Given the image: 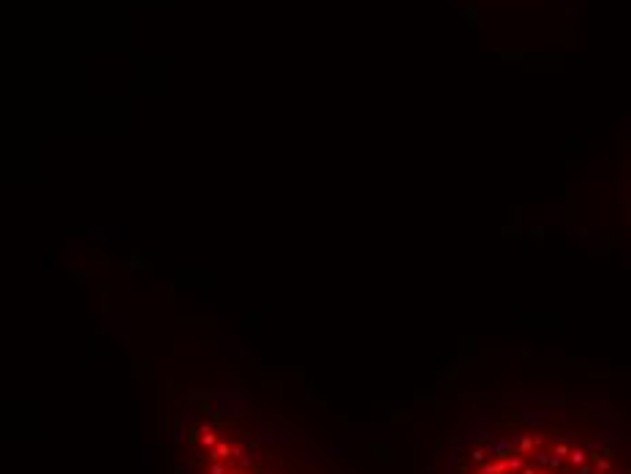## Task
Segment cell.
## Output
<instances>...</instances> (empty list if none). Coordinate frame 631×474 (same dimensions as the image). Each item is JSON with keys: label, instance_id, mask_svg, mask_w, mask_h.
Here are the masks:
<instances>
[{"label": "cell", "instance_id": "obj_1", "mask_svg": "<svg viewBox=\"0 0 631 474\" xmlns=\"http://www.w3.org/2000/svg\"><path fill=\"white\" fill-rule=\"evenodd\" d=\"M436 474H631V420L604 395H490L449 430Z\"/></svg>", "mask_w": 631, "mask_h": 474}, {"label": "cell", "instance_id": "obj_2", "mask_svg": "<svg viewBox=\"0 0 631 474\" xmlns=\"http://www.w3.org/2000/svg\"><path fill=\"white\" fill-rule=\"evenodd\" d=\"M289 439L258 428L248 411H210L188 428V474H321L318 463L286 452Z\"/></svg>", "mask_w": 631, "mask_h": 474}, {"label": "cell", "instance_id": "obj_3", "mask_svg": "<svg viewBox=\"0 0 631 474\" xmlns=\"http://www.w3.org/2000/svg\"><path fill=\"white\" fill-rule=\"evenodd\" d=\"M628 199H631V167H628Z\"/></svg>", "mask_w": 631, "mask_h": 474}]
</instances>
